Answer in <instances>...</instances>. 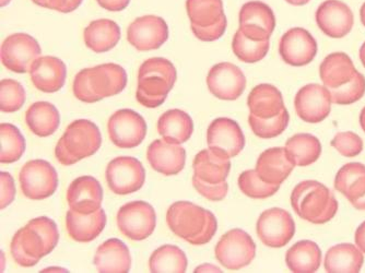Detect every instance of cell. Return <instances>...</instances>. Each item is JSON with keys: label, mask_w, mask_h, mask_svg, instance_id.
Instances as JSON below:
<instances>
[{"label": "cell", "mask_w": 365, "mask_h": 273, "mask_svg": "<svg viewBox=\"0 0 365 273\" xmlns=\"http://www.w3.org/2000/svg\"><path fill=\"white\" fill-rule=\"evenodd\" d=\"M0 180H1V199H0L1 206L0 208L5 209L14 200L16 186H14V178L7 172L0 173Z\"/></svg>", "instance_id": "681fc988"}, {"label": "cell", "mask_w": 365, "mask_h": 273, "mask_svg": "<svg viewBox=\"0 0 365 273\" xmlns=\"http://www.w3.org/2000/svg\"><path fill=\"white\" fill-rule=\"evenodd\" d=\"M279 53L288 65L303 67L317 57V40L305 29H290L281 38Z\"/></svg>", "instance_id": "e0dca14e"}, {"label": "cell", "mask_w": 365, "mask_h": 273, "mask_svg": "<svg viewBox=\"0 0 365 273\" xmlns=\"http://www.w3.org/2000/svg\"><path fill=\"white\" fill-rule=\"evenodd\" d=\"M102 145L100 129L88 119H78L66 129L55 147V157L65 166L91 157Z\"/></svg>", "instance_id": "8992f818"}, {"label": "cell", "mask_w": 365, "mask_h": 273, "mask_svg": "<svg viewBox=\"0 0 365 273\" xmlns=\"http://www.w3.org/2000/svg\"><path fill=\"white\" fill-rule=\"evenodd\" d=\"M295 164L286 148H270L262 152L256 163V172L264 182L281 185L292 173Z\"/></svg>", "instance_id": "cb8c5ba5"}, {"label": "cell", "mask_w": 365, "mask_h": 273, "mask_svg": "<svg viewBox=\"0 0 365 273\" xmlns=\"http://www.w3.org/2000/svg\"><path fill=\"white\" fill-rule=\"evenodd\" d=\"M118 230L133 241H143L153 235L157 225V215L150 203L131 201L118 210Z\"/></svg>", "instance_id": "9c48e42d"}, {"label": "cell", "mask_w": 365, "mask_h": 273, "mask_svg": "<svg viewBox=\"0 0 365 273\" xmlns=\"http://www.w3.org/2000/svg\"><path fill=\"white\" fill-rule=\"evenodd\" d=\"M26 90L20 82L3 79L0 82V110L14 113L21 110L26 102Z\"/></svg>", "instance_id": "7bdbcfd3"}, {"label": "cell", "mask_w": 365, "mask_h": 273, "mask_svg": "<svg viewBox=\"0 0 365 273\" xmlns=\"http://www.w3.org/2000/svg\"><path fill=\"white\" fill-rule=\"evenodd\" d=\"M147 159L151 168L158 173L174 176L184 170L186 151L180 145L155 140L148 148Z\"/></svg>", "instance_id": "603a6c76"}, {"label": "cell", "mask_w": 365, "mask_h": 273, "mask_svg": "<svg viewBox=\"0 0 365 273\" xmlns=\"http://www.w3.org/2000/svg\"><path fill=\"white\" fill-rule=\"evenodd\" d=\"M358 71L354 61L344 53L328 55L319 67V77L327 89H336L348 83Z\"/></svg>", "instance_id": "f546056e"}, {"label": "cell", "mask_w": 365, "mask_h": 273, "mask_svg": "<svg viewBox=\"0 0 365 273\" xmlns=\"http://www.w3.org/2000/svg\"><path fill=\"white\" fill-rule=\"evenodd\" d=\"M286 150L295 166H309L321 157L322 143L315 135L297 133L287 141Z\"/></svg>", "instance_id": "8d00e7d4"}, {"label": "cell", "mask_w": 365, "mask_h": 273, "mask_svg": "<svg viewBox=\"0 0 365 273\" xmlns=\"http://www.w3.org/2000/svg\"><path fill=\"white\" fill-rule=\"evenodd\" d=\"M239 19V30L246 38L255 42L269 41L276 26L274 11L262 1H250L243 5Z\"/></svg>", "instance_id": "2e32d148"}, {"label": "cell", "mask_w": 365, "mask_h": 273, "mask_svg": "<svg viewBox=\"0 0 365 273\" xmlns=\"http://www.w3.org/2000/svg\"><path fill=\"white\" fill-rule=\"evenodd\" d=\"M83 40L94 53H106L120 42V28L112 20H94L85 29Z\"/></svg>", "instance_id": "4dcf8cb0"}, {"label": "cell", "mask_w": 365, "mask_h": 273, "mask_svg": "<svg viewBox=\"0 0 365 273\" xmlns=\"http://www.w3.org/2000/svg\"><path fill=\"white\" fill-rule=\"evenodd\" d=\"M331 94L325 86L311 83L301 88L294 98L297 116L303 122L319 124L327 118L331 110Z\"/></svg>", "instance_id": "5bb4252c"}, {"label": "cell", "mask_w": 365, "mask_h": 273, "mask_svg": "<svg viewBox=\"0 0 365 273\" xmlns=\"http://www.w3.org/2000/svg\"><path fill=\"white\" fill-rule=\"evenodd\" d=\"M58 241L56 223L47 217H36L12 237L10 244L12 258L19 266L30 268L51 254Z\"/></svg>", "instance_id": "6da1fadb"}, {"label": "cell", "mask_w": 365, "mask_h": 273, "mask_svg": "<svg viewBox=\"0 0 365 273\" xmlns=\"http://www.w3.org/2000/svg\"><path fill=\"white\" fill-rule=\"evenodd\" d=\"M178 79L173 63L162 57L147 59L139 68L136 98L148 108L161 106Z\"/></svg>", "instance_id": "5b68a950"}, {"label": "cell", "mask_w": 365, "mask_h": 273, "mask_svg": "<svg viewBox=\"0 0 365 273\" xmlns=\"http://www.w3.org/2000/svg\"><path fill=\"white\" fill-rule=\"evenodd\" d=\"M240 190L245 196L252 199H266L274 196L278 192L280 185H272L264 182L258 176L256 170H247L240 175Z\"/></svg>", "instance_id": "b9f144b4"}, {"label": "cell", "mask_w": 365, "mask_h": 273, "mask_svg": "<svg viewBox=\"0 0 365 273\" xmlns=\"http://www.w3.org/2000/svg\"><path fill=\"white\" fill-rule=\"evenodd\" d=\"M32 1L36 5L46 9L69 14L78 9L83 0H32Z\"/></svg>", "instance_id": "c3c4849f"}, {"label": "cell", "mask_w": 365, "mask_h": 273, "mask_svg": "<svg viewBox=\"0 0 365 273\" xmlns=\"http://www.w3.org/2000/svg\"><path fill=\"white\" fill-rule=\"evenodd\" d=\"M207 86L215 98L235 101L245 91L246 78L237 66L220 63L213 66L209 71Z\"/></svg>", "instance_id": "ac0fdd59"}, {"label": "cell", "mask_w": 365, "mask_h": 273, "mask_svg": "<svg viewBox=\"0 0 365 273\" xmlns=\"http://www.w3.org/2000/svg\"><path fill=\"white\" fill-rule=\"evenodd\" d=\"M10 3V0H1V7L4 6L8 5Z\"/></svg>", "instance_id": "680465c9"}, {"label": "cell", "mask_w": 365, "mask_h": 273, "mask_svg": "<svg viewBox=\"0 0 365 273\" xmlns=\"http://www.w3.org/2000/svg\"><path fill=\"white\" fill-rule=\"evenodd\" d=\"M269 41L255 42L246 38L240 30L235 33L232 42V49L235 56L246 63H255L264 59L269 52Z\"/></svg>", "instance_id": "ab89813d"}, {"label": "cell", "mask_w": 365, "mask_h": 273, "mask_svg": "<svg viewBox=\"0 0 365 273\" xmlns=\"http://www.w3.org/2000/svg\"><path fill=\"white\" fill-rule=\"evenodd\" d=\"M169 38L167 22L157 16L137 18L127 29V41L139 52L159 49Z\"/></svg>", "instance_id": "9a60e30c"}, {"label": "cell", "mask_w": 365, "mask_h": 273, "mask_svg": "<svg viewBox=\"0 0 365 273\" xmlns=\"http://www.w3.org/2000/svg\"><path fill=\"white\" fill-rule=\"evenodd\" d=\"M106 221L108 217L102 208L90 215H82L71 209L66 215V229L73 241L90 243L106 229Z\"/></svg>", "instance_id": "484cf974"}, {"label": "cell", "mask_w": 365, "mask_h": 273, "mask_svg": "<svg viewBox=\"0 0 365 273\" xmlns=\"http://www.w3.org/2000/svg\"><path fill=\"white\" fill-rule=\"evenodd\" d=\"M315 19L322 32L333 38H341L348 36L354 24L351 9L340 0L324 1L317 8Z\"/></svg>", "instance_id": "d6986e66"}, {"label": "cell", "mask_w": 365, "mask_h": 273, "mask_svg": "<svg viewBox=\"0 0 365 273\" xmlns=\"http://www.w3.org/2000/svg\"><path fill=\"white\" fill-rule=\"evenodd\" d=\"M167 223L176 236L195 246L208 244L218 230L215 215L190 201H176L170 206Z\"/></svg>", "instance_id": "7a4b0ae2"}, {"label": "cell", "mask_w": 365, "mask_h": 273, "mask_svg": "<svg viewBox=\"0 0 365 273\" xmlns=\"http://www.w3.org/2000/svg\"><path fill=\"white\" fill-rule=\"evenodd\" d=\"M20 186L26 198L43 200L56 192L58 175L54 166L44 160H32L22 166L19 174Z\"/></svg>", "instance_id": "ba28073f"}, {"label": "cell", "mask_w": 365, "mask_h": 273, "mask_svg": "<svg viewBox=\"0 0 365 273\" xmlns=\"http://www.w3.org/2000/svg\"><path fill=\"white\" fill-rule=\"evenodd\" d=\"M194 176L208 184L217 185L227 182L231 160L219 150L206 149L197 153L192 162Z\"/></svg>", "instance_id": "d4e9b609"}, {"label": "cell", "mask_w": 365, "mask_h": 273, "mask_svg": "<svg viewBox=\"0 0 365 273\" xmlns=\"http://www.w3.org/2000/svg\"><path fill=\"white\" fill-rule=\"evenodd\" d=\"M26 123L29 129L38 137H48L58 129L61 115L56 106L49 102H36L28 108Z\"/></svg>", "instance_id": "d6a6232c"}, {"label": "cell", "mask_w": 365, "mask_h": 273, "mask_svg": "<svg viewBox=\"0 0 365 273\" xmlns=\"http://www.w3.org/2000/svg\"><path fill=\"white\" fill-rule=\"evenodd\" d=\"M342 157L354 158L360 155L363 150V140L360 135L352 131L339 133L334 137L330 143Z\"/></svg>", "instance_id": "f6af8a7d"}, {"label": "cell", "mask_w": 365, "mask_h": 273, "mask_svg": "<svg viewBox=\"0 0 365 273\" xmlns=\"http://www.w3.org/2000/svg\"><path fill=\"white\" fill-rule=\"evenodd\" d=\"M67 201L71 210L82 215L96 212L103 201L101 184L92 176L76 178L67 190Z\"/></svg>", "instance_id": "44dd1931"}, {"label": "cell", "mask_w": 365, "mask_h": 273, "mask_svg": "<svg viewBox=\"0 0 365 273\" xmlns=\"http://www.w3.org/2000/svg\"><path fill=\"white\" fill-rule=\"evenodd\" d=\"M336 190L344 195L351 205L365 196V165L348 163L338 170L335 178Z\"/></svg>", "instance_id": "836d02e7"}, {"label": "cell", "mask_w": 365, "mask_h": 273, "mask_svg": "<svg viewBox=\"0 0 365 273\" xmlns=\"http://www.w3.org/2000/svg\"><path fill=\"white\" fill-rule=\"evenodd\" d=\"M360 125L361 128H362L363 131L365 133V108H363V110H361L360 113Z\"/></svg>", "instance_id": "11a10c76"}, {"label": "cell", "mask_w": 365, "mask_h": 273, "mask_svg": "<svg viewBox=\"0 0 365 273\" xmlns=\"http://www.w3.org/2000/svg\"><path fill=\"white\" fill-rule=\"evenodd\" d=\"M227 18L223 19L222 21L219 22L215 26H210V28H192L194 36L202 42H215L222 38L223 34L227 30Z\"/></svg>", "instance_id": "7dc6e473"}, {"label": "cell", "mask_w": 365, "mask_h": 273, "mask_svg": "<svg viewBox=\"0 0 365 273\" xmlns=\"http://www.w3.org/2000/svg\"><path fill=\"white\" fill-rule=\"evenodd\" d=\"M360 18L361 22H362L363 26H365V3L363 4L362 7H361Z\"/></svg>", "instance_id": "6f0895ef"}, {"label": "cell", "mask_w": 365, "mask_h": 273, "mask_svg": "<svg viewBox=\"0 0 365 273\" xmlns=\"http://www.w3.org/2000/svg\"><path fill=\"white\" fill-rule=\"evenodd\" d=\"M98 5L108 11L118 12L126 9L130 0H96Z\"/></svg>", "instance_id": "f907efd6"}, {"label": "cell", "mask_w": 365, "mask_h": 273, "mask_svg": "<svg viewBox=\"0 0 365 273\" xmlns=\"http://www.w3.org/2000/svg\"><path fill=\"white\" fill-rule=\"evenodd\" d=\"M352 206L356 209V210H365V196L363 197L361 200L356 201Z\"/></svg>", "instance_id": "db71d44e"}, {"label": "cell", "mask_w": 365, "mask_h": 273, "mask_svg": "<svg viewBox=\"0 0 365 273\" xmlns=\"http://www.w3.org/2000/svg\"><path fill=\"white\" fill-rule=\"evenodd\" d=\"M207 143L209 149L219 150L232 159L237 157L245 147V137L235 120L220 117L208 127Z\"/></svg>", "instance_id": "ffe728a7"}, {"label": "cell", "mask_w": 365, "mask_h": 273, "mask_svg": "<svg viewBox=\"0 0 365 273\" xmlns=\"http://www.w3.org/2000/svg\"><path fill=\"white\" fill-rule=\"evenodd\" d=\"M190 28H210L225 19L222 0H186Z\"/></svg>", "instance_id": "d590c367"}, {"label": "cell", "mask_w": 365, "mask_h": 273, "mask_svg": "<svg viewBox=\"0 0 365 273\" xmlns=\"http://www.w3.org/2000/svg\"><path fill=\"white\" fill-rule=\"evenodd\" d=\"M360 61L362 63L363 67L365 68V43L360 48Z\"/></svg>", "instance_id": "9f6ffc18"}, {"label": "cell", "mask_w": 365, "mask_h": 273, "mask_svg": "<svg viewBox=\"0 0 365 273\" xmlns=\"http://www.w3.org/2000/svg\"><path fill=\"white\" fill-rule=\"evenodd\" d=\"M127 73L118 63H103L86 68L76 75L73 91L85 103H96L106 98L118 96L126 88Z\"/></svg>", "instance_id": "3957f363"}, {"label": "cell", "mask_w": 365, "mask_h": 273, "mask_svg": "<svg viewBox=\"0 0 365 273\" xmlns=\"http://www.w3.org/2000/svg\"><path fill=\"white\" fill-rule=\"evenodd\" d=\"M250 112L259 118H272L284 110V98L272 84H258L248 96Z\"/></svg>", "instance_id": "f1b7e54d"}, {"label": "cell", "mask_w": 365, "mask_h": 273, "mask_svg": "<svg viewBox=\"0 0 365 273\" xmlns=\"http://www.w3.org/2000/svg\"><path fill=\"white\" fill-rule=\"evenodd\" d=\"M110 141L120 149H134L145 140L147 123L138 113L128 108L115 112L108 119Z\"/></svg>", "instance_id": "7c38bea8"}, {"label": "cell", "mask_w": 365, "mask_h": 273, "mask_svg": "<svg viewBox=\"0 0 365 273\" xmlns=\"http://www.w3.org/2000/svg\"><path fill=\"white\" fill-rule=\"evenodd\" d=\"M31 81L38 91L54 93L63 87L67 68L61 59L43 56L36 59L30 69Z\"/></svg>", "instance_id": "7402d4cb"}, {"label": "cell", "mask_w": 365, "mask_h": 273, "mask_svg": "<svg viewBox=\"0 0 365 273\" xmlns=\"http://www.w3.org/2000/svg\"><path fill=\"white\" fill-rule=\"evenodd\" d=\"M192 131V117L178 108L168 110L158 120V133L165 143L172 145H182L190 140Z\"/></svg>", "instance_id": "83f0119b"}, {"label": "cell", "mask_w": 365, "mask_h": 273, "mask_svg": "<svg viewBox=\"0 0 365 273\" xmlns=\"http://www.w3.org/2000/svg\"><path fill=\"white\" fill-rule=\"evenodd\" d=\"M215 254L225 268L240 270L251 264L255 258V242L243 230H231L220 238L215 246Z\"/></svg>", "instance_id": "52a82bcc"}, {"label": "cell", "mask_w": 365, "mask_h": 273, "mask_svg": "<svg viewBox=\"0 0 365 273\" xmlns=\"http://www.w3.org/2000/svg\"><path fill=\"white\" fill-rule=\"evenodd\" d=\"M94 266L101 273H127L130 270V252L124 242L112 238L98 246Z\"/></svg>", "instance_id": "4316f807"}, {"label": "cell", "mask_w": 365, "mask_h": 273, "mask_svg": "<svg viewBox=\"0 0 365 273\" xmlns=\"http://www.w3.org/2000/svg\"><path fill=\"white\" fill-rule=\"evenodd\" d=\"M286 262L294 273H314L322 264V252L312 241H300L287 252Z\"/></svg>", "instance_id": "e575fe53"}, {"label": "cell", "mask_w": 365, "mask_h": 273, "mask_svg": "<svg viewBox=\"0 0 365 273\" xmlns=\"http://www.w3.org/2000/svg\"><path fill=\"white\" fill-rule=\"evenodd\" d=\"M106 182L115 195L133 194L143 188L145 170L136 158L120 157L112 160L106 166Z\"/></svg>", "instance_id": "8fae6325"}, {"label": "cell", "mask_w": 365, "mask_h": 273, "mask_svg": "<svg viewBox=\"0 0 365 273\" xmlns=\"http://www.w3.org/2000/svg\"><path fill=\"white\" fill-rule=\"evenodd\" d=\"M0 162L10 164L19 161L26 151V139L18 127L8 123L0 125Z\"/></svg>", "instance_id": "f35d334b"}, {"label": "cell", "mask_w": 365, "mask_h": 273, "mask_svg": "<svg viewBox=\"0 0 365 273\" xmlns=\"http://www.w3.org/2000/svg\"><path fill=\"white\" fill-rule=\"evenodd\" d=\"M289 122L290 115L287 108L272 118H259L252 114L248 117V124L254 135L262 139L276 138L288 128Z\"/></svg>", "instance_id": "60d3db41"}, {"label": "cell", "mask_w": 365, "mask_h": 273, "mask_svg": "<svg viewBox=\"0 0 365 273\" xmlns=\"http://www.w3.org/2000/svg\"><path fill=\"white\" fill-rule=\"evenodd\" d=\"M291 206L301 219L313 225H325L338 211L333 192L317 180H304L293 188Z\"/></svg>", "instance_id": "277c9868"}, {"label": "cell", "mask_w": 365, "mask_h": 273, "mask_svg": "<svg viewBox=\"0 0 365 273\" xmlns=\"http://www.w3.org/2000/svg\"><path fill=\"white\" fill-rule=\"evenodd\" d=\"M149 268L153 273H184L187 269V257L178 246L163 245L151 254Z\"/></svg>", "instance_id": "74e56055"}, {"label": "cell", "mask_w": 365, "mask_h": 273, "mask_svg": "<svg viewBox=\"0 0 365 273\" xmlns=\"http://www.w3.org/2000/svg\"><path fill=\"white\" fill-rule=\"evenodd\" d=\"M354 242H356V247L365 254V221L359 225L354 235Z\"/></svg>", "instance_id": "816d5d0a"}, {"label": "cell", "mask_w": 365, "mask_h": 273, "mask_svg": "<svg viewBox=\"0 0 365 273\" xmlns=\"http://www.w3.org/2000/svg\"><path fill=\"white\" fill-rule=\"evenodd\" d=\"M192 186L199 194L210 201L223 200L229 192V185L227 182L217 185L208 184L199 180L196 176H192Z\"/></svg>", "instance_id": "bcb514c9"}, {"label": "cell", "mask_w": 365, "mask_h": 273, "mask_svg": "<svg viewBox=\"0 0 365 273\" xmlns=\"http://www.w3.org/2000/svg\"><path fill=\"white\" fill-rule=\"evenodd\" d=\"M286 1L293 6H304L309 4L311 0H286Z\"/></svg>", "instance_id": "f5cc1de1"}, {"label": "cell", "mask_w": 365, "mask_h": 273, "mask_svg": "<svg viewBox=\"0 0 365 273\" xmlns=\"http://www.w3.org/2000/svg\"><path fill=\"white\" fill-rule=\"evenodd\" d=\"M363 262V252L356 246L339 244L326 252L324 267L328 273H359Z\"/></svg>", "instance_id": "1f68e13d"}, {"label": "cell", "mask_w": 365, "mask_h": 273, "mask_svg": "<svg viewBox=\"0 0 365 273\" xmlns=\"http://www.w3.org/2000/svg\"><path fill=\"white\" fill-rule=\"evenodd\" d=\"M256 232L264 245L272 248L284 247L294 236V220L284 209H268L258 217Z\"/></svg>", "instance_id": "4fadbf2b"}, {"label": "cell", "mask_w": 365, "mask_h": 273, "mask_svg": "<svg viewBox=\"0 0 365 273\" xmlns=\"http://www.w3.org/2000/svg\"><path fill=\"white\" fill-rule=\"evenodd\" d=\"M41 49L38 41L26 33H16L8 36L1 44V63L8 71L16 73H30L31 67L40 58Z\"/></svg>", "instance_id": "30bf717a"}, {"label": "cell", "mask_w": 365, "mask_h": 273, "mask_svg": "<svg viewBox=\"0 0 365 273\" xmlns=\"http://www.w3.org/2000/svg\"><path fill=\"white\" fill-rule=\"evenodd\" d=\"M328 90L331 94L333 103L338 104V105H350V104L356 103L364 96L365 77L358 71L348 83L336 88V89Z\"/></svg>", "instance_id": "ee69618b"}]
</instances>
